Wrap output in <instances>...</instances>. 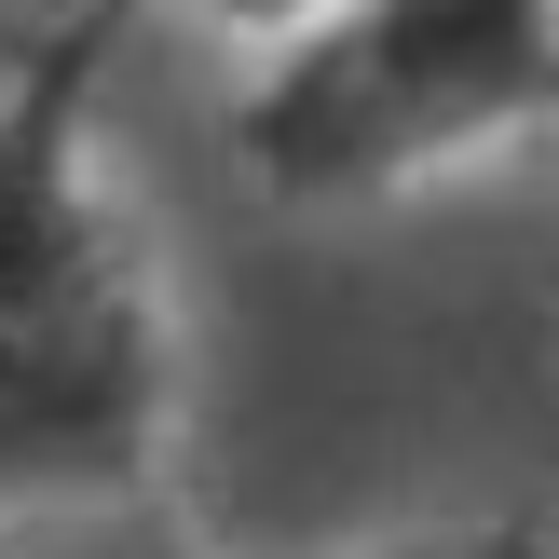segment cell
<instances>
[{"instance_id":"8992f818","label":"cell","mask_w":559,"mask_h":559,"mask_svg":"<svg viewBox=\"0 0 559 559\" xmlns=\"http://www.w3.org/2000/svg\"><path fill=\"white\" fill-rule=\"evenodd\" d=\"M546 14H559V0H546Z\"/></svg>"},{"instance_id":"7a4b0ae2","label":"cell","mask_w":559,"mask_h":559,"mask_svg":"<svg viewBox=\"0 0 559 559\" xmlns=\"http://www.w3.org/2000/svg\"><path fill=\"white\" fill-rule=\"evenodd\" d=\"M559 123L546 0H314L233 96V178L273 205H382Z\"/></svg>"},{"instance_id":"277c9868","label":"cell","mask_w":559,"mask_h":559,"mask_svg":"<svg viewBox=\"0 0 559 559\" xmlns=\"http://www.w3.org/2000/svg\"><path fill=\"white\" fill-rule=\"evenodd\" d=\"M355 559H559L546 519H451V533H396V546H355Z\"/></svg>"},{"instance_id":"5b68a950","label":"cell","mask_w":559,"mask_h":559,"mask_svg":"<svg viewBox=\"0 0 559 559\" xmlns=\"http://www.w3.org/2000/svg\"><path fill=\"white\" fill-rule=\"evenodd\" d=\"M151 14V0H136ZM178 14H205V27H246V41H273V27H300L314 0H178Z\"/></svg>"},{"instance_id":"6da1fadb","label":"cell","mask_w":559,"mask_h":559,"mask_svg":"<svg viewBox=\"0 0 559 559\" xmlns=\"http://www.w3.org/2000/svg\"><path fill=\"white\" fill-rule=\"evenodd\" d=\"M136 0H55L0 41V533L164 491L178 328L96 178V96Z\"/></svg>"},{"instance_id":"3957f363","label":"cell","mask_w":559,"mask_h":559,"mask_svg":"<svg viewBox=\"0 0 559 559\" xmlns=\"http://www.w3.org/2000/svg\"><path fill=\"white\" fill-rule=\"evenodd\" d=\"M0 559H205V546L136 491V506H82V519H14Z\"/></svg>"}]
</instances>
